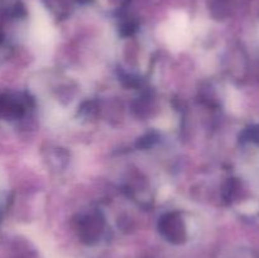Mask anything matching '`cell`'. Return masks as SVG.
<instances>
[{"label": "cell", "mask_w": 259, "mask_h": 258, "mask_svg": "<svg viewBox=\"0 0 259 258\" xmlns=\"http://www.w3.org/2000/svg\"><path fill=\"white\" fill-rule=\"evenodd\" d=\"M157 141H158V136H157L154 132H151V133H147L146 136H143L139 139L138 147H141V148H149V147L153 146Z\"/></svg>", "instance_id": "cell-4"}, {"label": "cell", "mask_w": 259, "mask_h": 258, "mask_svg": "<svg viewBox=\"0 0 259 258\" xmlns=\"http://www.w3.org/2000/svg\"><path fill=\"white\" fill-rule=\"evenodd\" d=\"M158 228L162 234L169 242L180 244V243L185 242V239H186L185 224L181 218H180V215L176 214V212H171V214H166L164 217H162L161 220H159Z\"/></svg>", "instance_id": "cell-1"}, {"label": "cell", "mask_w": 259, "mask_h": 258, "mask_svg": "<svg viewBox=\"0 0 259 258\" xmlns=\"http://www.w3.org/2000/svg\"><path fill=\"white\" fill-rule=\"evenodd\" d=\"M103 224L98 215H89L81 222V237L86 243H93L98 239Z\"/></svg>", "instance_id": "cell-3"}, {"label": "cell", "mask_w": 259, "mask_h": 258, "mask_svg": "<svg viewBox=\"0 0 259 258\" xmlns=\"http://www.w3.org/2000/svg\"><path fill=\"white\" fill-rule=\"evenodd\" d=\"M2 40H3V35L0 34V42H2Z\"/></svg>", "instance_id": "cell-5"}, {"label": "cell", "mask_w": 259, "mask_h": 258, "mask_svg": "<svg viewBox=\"0 0 259 258\" xmlns=\"http://www.w3.org/2000/svg\"><path fill=\"white\" fill-rule=\"evenodd\" d=\"M24 113V105L22 101L10 98L8 95H0V118L17 119Z\"/></svg>", "instance_id": "cell-2"}]
</instances>
